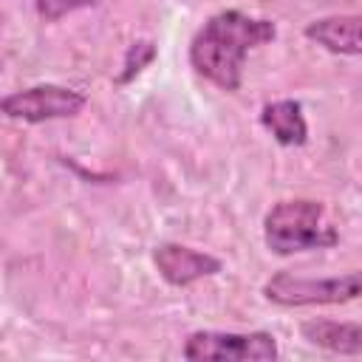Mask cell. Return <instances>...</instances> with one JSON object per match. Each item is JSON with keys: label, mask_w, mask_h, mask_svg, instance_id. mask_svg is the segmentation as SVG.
I'll return each instance as SVG.
<instances>
[{"label": "cell", "mask_w": 362, "mask_h": 362, "mask_svg": "<svg viewBox=\"0 0 362 362\" xmlns=\"http://www.w3.org/2000/svg\"><path fill=\"white\" fill-rule=\"evenodd\" d=\"M156 54H158V48H156V42L153 40H133L130 45H127V51H124V59H122V71L113 76V85L116 88H124V85H130L153 59H156Z\"/></svg>", "instance_id": "10"}, {"label": "cell", "mask_w": 362, "mask_h": 362, "mask_svg": "<svg viewBox=\"0 0 362 362\" xmlns=\"http://www.w3.org/2000/svg\"><path fill=\"white\" fill-rule=\"evenodd\" d=\"M263 240L272 255L288 257L311 249H331L339 243L337 226L328 221L325 204L314 198L277 201L263 218Z\"/></svg>", "instance_id": "2"}, {"label": "cell", "mask_w": 362, "mask_h": 362, "mask_svg": "<svg viewBox=\"0 0 362 362\" xmlns=\"http://www.w3.org/2000/svg\"><path fill=\"white\" fill-rule=\"evenodd\" d=\"M263 297L283 308L351 303L362 297V269L334 277H297L291 272H274L263 283Z\"/></svg>", "instance_id": "3"}, {"label": "cell", "mask_w": 362, "mask_h": 362, "mask_svg": "<svg viewBox=\"0 0 362 362\" xmlns=\"http://www.w3.org/2000/svg\"><path fill=\"white\" fill-rule=\"evenodd\" d=\"M300 337L322 351L356 356L362 354V325L359 322H339V320H305L300 325Z\"/></svg>", "instance_id": "9"}, {"label": "cell", "mask_w": 362, "mask_h": 362, "mask_svg": "<svg viewBox=\"0 0 362 362\" xmlns=\"http://www.w3.org/2000/svg\"><path fill=\"white\" fill-rule=\"evenodd\" d=\"M96 3H99V0H34V8H37V14H40V20L57 23V20H62L65 14L79 11V8H90V6H96Z\"/></svg>", "instance_id": "11"}, {"label": "cell", "mask_w": 362, "mask_h": 362, "mask_svg": "<svg viewBox=\"0 0 362 362\" xmlns=\"http://www.w3.org/2000/svg\"><path fill=\"white\" fill-rule=\"evenodd\" d=\"M303 34L331 54L362 57V14H328L311 20Z\"/></svg>", "instance_id": "7"}, {"label": "cell", "mask_w": 362, "mask_h": 362, "mask_svg": "<svg viewBox=\"0 0 362 362\" xmlns=\"http://www.w3.org/2000/svg\"><path fill=\"white\" fill-rule=\"evenodd\" d=\"M181 354L189 362H274L280 348L269 331H192Z\"/></svg>", "instance_id": "4"}, {"label": "cell", "mask_w": 362, "mask_h": 362, "mask_svg": "<svg viewBox=\"0 0 362 362\" xmlns=\"http://www.w3.org/2000/svg\"><path fill=\"white\" fill-rule=\"evenodd\" d=\"M153 266L158 269L161 280L175 288H187L204 277H215L223 272L221 257H215L209 252H198L184 243H173V240L158 243L153 249Z\"/></svg>", "instance_id": "6"}, {"label": "cell", "mask_w": 362, "mask_h": 362, "mask_svg": "<svg viewBox=\"0 0 362 362\" xmlns=\"http://www.w3.org/2000/svg\"><path fill=\"white\" fill-rule=\"evenodd\" d=\"M260 124L280 147H303L308 141V122L297 99H277L260 107Z\"/></svg>", "instance_id": "8"}, {"label": "cell", "mask_w": 362, "mask_h": 362, "mask_svg": "<svg viewBox=\"0 0 362 362\" xmlns=\"http://www.w3.org/2000/svg\"><path fill=\"white\" fill-rule=\"evenodd\" d=\"M85 105H88V96L82 90L45 82V85H31V88L3 96L0 110L8 119L42 124V122H54V119H74L85 110Z\"/></svg>", "instance_id": "5"}, {"label": "cell", "mask_w": 362, "mask_h": 362, "mask_svg": "<svg viewBox=\"0 0 362 362\" xmlns=\"http://www.w3.org/2000/svg\"><path fill=\"white\" fill-rule=\"evenodd\" d=\"M277 25L266 17H252L238 8L212 14L189 40V65L226 93L240 90L243 62L249 51L274 42Z\"/></svg>", "instance_id": "1"}]
</instances>
